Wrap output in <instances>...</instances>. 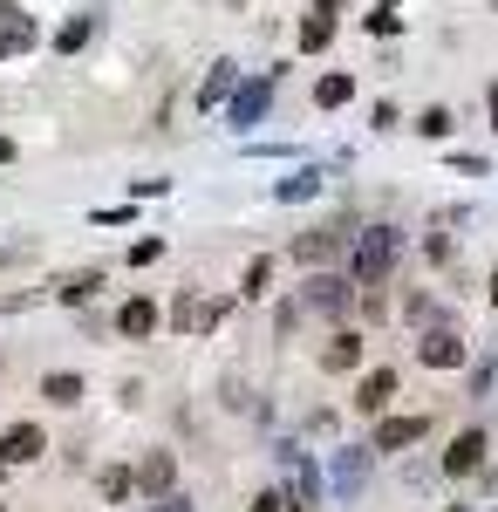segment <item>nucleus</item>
Masks as SVG:
<instances>
[{
    "label": "nucleus",
    "mask_w": 498,
    "mask_h": 512,
    "mask_svg": "<svg viewBox=\"0 0 498 512\" xmlns=\"http://www.w3.org/2000/svg\"><path fill=\"white\" fill-rule=\"evenodd\" d=\"M89 35H96V21H89V14H69V21L55 28V55H76Z\"/></svg>",
    "instance_id": "nucleus-25"
},
{
    "label": "nucleus",
    "mask_w": 498,
    "mask_h": 512,
    "mask_svg": "<svg viewBox=\"0 0 498 512\" xmlns=\"http://www.w3.org/2000/svg\"><path fill=\"white\" fill-rule=\"evenodd\" d=\"M451 130H458V117H451L444 103H430V110H423V117H417V137H430V144H444Z\"/></svg>",
    "instance_id": "nucleus-27"
},
{
    "label": "nucleus",
    "mask_w": 498,
    "mask_h": 512,
    "mask_svg": "<svg viewBox=\"0 0 498 512\" xmlns=\"http://www.w3.org/2000/svg\"><path fill=\"white\" fill-rule=\"evenodd\" d=\"M464 355H471V342H464L458 321H423V335H417L423 369H464Z\"/></svg>",
    "instance_id": "nucleus-4"
},
{
    "label": "nucleus",
    "mask_w": 498,
    "mask_h": 512,
    "mask_svg": "<svg viewBox=\"0 0 498 512\" xmlns=\"http://www.w3.org/2000/svg\"><path fill=\"white\" fill-rule=\"evenodd\" d=\"M151 260H164V239H137L130 246V267H151Z\"/></svg>",
    "instance_id": "nucleus-28"
},
{
    "label": "nucleus",
    "mask_w": 498,
    "mask_h": 512,
    "mask_svg": "<svg viewBox=\"0 0 498 512\" xmlns=\"http://www.w3.org/2000/svg\"><path fill=\"white\" fill-rule=\"evenodd\" d=\"M294 308H301V315H321V321H342L348 308H355V280H342V274H335V267H328V274L314 267Z\"/></svg>",
    "instance_id": "nucleus-3"
},
{
    "label": "nucleus",
    "mask_w": 498,
    "mask_h": 512,
    "mask_svg": "<svg viewBox=\"0 0 498 512\" xmlns=\"http://www.w3.org/2000/svg\"><path fill=\"white\" fill-rule=\"evenodd\" d=\"M335 28H342V21H335V14H328V7H314V14H307L301 21V55H321V48H328V41H335Z\"/></svg>",
    "instance_id": "nucleus-19"
},
{
    "label": "nucleus",
    "mask_w": 498,
    "mask_h": 512,
    "mask_svg": "<svg viewBox=\"0 0 498 512\" xmlns=\"http://www.w3.org/2000/svg\"><path fill=\"white\" fill-rule=\"evenodd\" d=\"M41 451H48L41 424H7V431H0V465H35Z\"/></svg>",
    "instance_id": "nucleus-13"
},
{
    "label": "nucleus",
    "mask_w": 498,
    "mask_h": 512,
    "mask_svg": "<svg viewBox=\"0 0 498 512\" xmlns=\"http://www.w3.org/2000/svg\"><path fill=\"white\" fill-rule=\"evenodd\" d=\"M342 246H348V226H314V233L294 239V260H301V267H335Z\"/></svg>",
    "instance_id": "nucleus-9"
},
{
    "label": "nucleus",
    "mask_w": 498,
    "mask_h": 512,
    "mask_svg": "<svg viewBox=\"0 0 498 512\" xmlns=\"http://www.w3.org/2000/svg\"><path fill=\"white\" fill-rule=\"evenodd\" d=\"M362 35H403V7H396V0H383V7H369V14H362Z\"/></svg>",
    "instance_id": "nucleus-23"
},
{
    "label": "nucleus",
    "mask_w": 498,
    "mask_h": 512,
    "mask_svg": "<svg viewBox=\"0 0 498 512\" xmlns=\"http://www.w3.org/2000/svg\"><path fill=\"white\" fill-rule=\"evenodd\" d=\"M485 451H492V437H485V431H458V437H451V451H444V478H478V472H485Z\"/></svg>",
    "instance_id": "nucleus-10"
},
{
    "label": "nucleus",
    "mask_w": 498,
    "mask_h": 512,
    "mask_svg": "<svg viewBox=\"0 0 498 512\" xmlns=\"http://www.w3.org/2000/svg\"><path fill=\"white\" fill-rule=\"evenodd\" d=\"M232 89H239V62H212V69H205V82H198V110H205V117H212V110H219V103H226Z\"/></svg>",
    "instance_id": "nucleus-15"
},
{
    "label": "nucleus",
    "mask_w": 498,
    "mask_h": 512,
    "mask_svg": "<svg viewBox=\"0 0 498 512\" xmlns=\"http://www.w3.org/2000/svg\"><path fill=\"white\" fill-rule=\"evenodd\" d=\"M362 349H369V342H362L355 328H335V335H328V349H321V369H328V376H342V369H362Z\"/></svg>",
    "instance_id": "nucleus-16"
},
{
    "label": "nucleus",
    "mask_w": 498,
    "mask_h": 512,
    "mask_svg": "<svg viewBox=\"0 0 498 512\" xmlns=\"http://www.w3.org/2000/svg\"><path fill=\"white\" fill-rule=\"evenodd\" d=\"M0 512H7V506H0Z\"/></svg>",
    "instance_id": "nucleus-41"
},
{
    "label": "nucleus",
    "mask_w": 498,
    "mask_h": 512,
    "mask_svg": "<svg viewBox=\"0 0 498 512\" xmlns=\"http://www.w3.org/2000/svg\"><path fill=\"white\" fill-rule=\"evenodd\" d=\"M96 287H103V274L89 267V274H69V280H62V287H55V301H62V308H82V301H89Z\"/></svg>",
    "instance_id": "nucleus-26"
},
{
    "label": "nucleus",
    "mask_w": 498,
    "mask_h": 512,
    "mask_svg": "<svg viewBox=\"0 0 498 512\" xmlns=\"http://www.w3.org/2000/svg\"><path fill=\"white\" fill-rule=\"evenodd\" d=\"M430 437V417H376V437H369V451H410V444H423Z\"/></svg>",
    "instance_id": "nucleus-11"
},
{
    "label": "nucleus",
    "mask_w": 498,
    "mask_h": 512,
    "mask_svg": "<svg viewBox=\"0 0 498 512\" xmlns=\"http://www.w3.org/2000/svg\"><path fill=\"white\" fill-rule=\"evenodd\" d=\"M157 328H164V308H157L151 294H130V301L116 308V335H123V342H151Z\"/></svg>",
    "instance_id": "nucleus-8"
},
{
    "label": "nucleus",
    "mask_w": 498,
    "mask_h": 512,
    "mask_svg": "<svg viewBox=\"0 0 498 512\" xmlns=\"http://www.w3.org/2000/svg\"><path fill=\"white\" fill-rule=\"evenodd\" d=\"M492 390H498V362H485V369L471 376V396H492Z\"/></svg>",
    "instance_id": "nucleus-30"
},
{
    "label": "nucleus",
    "mask_w": 498,
    "mask_h": 512,
    "mask_svg": "<svg viewBox=\"0 0 498 512\" xmlns=\"http://www.w3.org/2000/svg\"><path fill=\"white\" fill-rule=\"evenodd\" d=\"M369 444H342V451H328V478H335V499H355L362 485H369Z\"/></svg>",
    "instance_id": "nucleus-7"
},
{
    "label": "nucleus",
    "mask_w": 498,
    "mask_h": 512,
    "mask_svg": "<svg viewBox=\"0 0 498 512\" xmlns=\"http://www.w3.org/2000/svg\"><path fill=\"white\" fill-rule=\"evenodd\" d=\"M273 472H280V499H287V512H321L328 485H321V465H314L307 444L280 437V444H273Z\"/></svg>",
    "instance_id": "nucleus-1"
},
{
    "label": "nucleus",
    "mask_w": 498,
    "mask_h": 512,
    "mask_svg": "<svg viewBox=\"0 0 498 512\" xmlns=\"http://www.w3.org/2000/svg\"><path fill=\"white\" fill-rule=\"evenodd\" d=\"M226 7H232V14H239V7H246V0H226Z\"/></svg>",
    "instance_id": "nucleus-38"
},
{
    "label": "nucleus",
    "mask_w": 498,
    "mask_h": 512,
    "mask_svg": "<svg viewBox=\"0 0 498 512\" xmlns=\"http://www.w3.org/2000/svg\"><path fill=\"white\" fill-rule=\"evenodd\" d=\"M321 178H328V171H314V164L294 171V178H280V185H273V205H301V198H314V192H321Z\"/></svg>",
    "instance_id": "nucleus-20"
},
{
    "label": "nucleus",
    "mask_w": 498,
    "mask_h": 512,
    "mask_svg": "<svg viewBox=\"0 0 498 512\" xmlns=\"http://www.w3.org/2000/svg\"><path fill=\"white\" fill-rule=\"evenodd\" d=\"M485 110H492V130H498V82L485 89Z\"/></svg>",
    "instance_id": "nucleus-34"
},
{
    "label": "nucleus",
    "mask_w": 498,
    "mask_h": 512,
    "mask_svg": "<svg viewBox=\"0 0 498 512\" xmlns=\"http://www.w3.org/2000/svg\"><path fill=\"white\" fill-rule=\"evenodd\" d=\"M137 492H151V499L178 492V458H171V451H151V458L137 465Z\"/></svg>",
    "instance_id": "nucleus-17"
},
{
    "label": "nucleus",
    "mask_w": 498,
    "mask_h": 512,
    "mask_svg": "<svg viewBox=\"0 0 498 512\" xmlns=\"http://www.w3.org/2000/svg\"><path fill=\"white\" fill-rule=\"evenodd\" d=\"M273 89H280V69H267V76H253V82H239V89L226 96V123H232V130H253V123L267 117Z\"/></svg>",
    "instance_id": "nucleus-5"
},
{
    "label": "nucleus",
    "mask_w": 498,
    "mask_h": 512,
    "mask_svg": "<svg viewBox=\"0 0 498 512\" xmlns=\"http://www.w3.org/2000/svg\"><path fill=\"white\" fill-rule=\"evenodd\" d=\"M492 7H498V0H492Z\"/></svg>",
    "instance_id": "nucleus-40"
},
{
    "label": "nucleus",
    "mask_w": 498,
    "mask_h": 512,
    "mask_svg": "<svg viewBox=\"0 0 498 512\" xmlns=\"http://www.w3.org/2000/svg\"><path fill=\"white\" fill-rule=\"evenodd\" d=\"M423 253H430V260L444 267V260H451V233H430V239H423Z\"/></svg>",
    "instance_id": "nucleus-31"
},
{
    "label": "nucleus",
    "mask_w": 498,
    "mask_h": 512,
    "mask_svg": "<svg viewBox=\"0 0 498 512\" xmlns=\"http://www.w3.org/2000/svg\"><path fill=\"white\" fill-rule=\"evenodd\" d=\"M246 512H287V499H280V492H260V499H253Z\"/></svg>",
    "instance_id": "nucleus-32"
},
{
    "label": "nucleus",
    "mask_w": 498,
    "mask_h": 512,
    "mask_svg": "<svg viewBox=\"0 0 498 512\" xmlns=\"http://www.w3.org/2000/svg\"><path fill=\"white\" fill-rule=\"evenodd\" d=\"M314 7H328V14H342V7H348V0H314Z\"/></svg>",
    "instance_id": "nucleus-36"
},
{
    "label": "nucleus",
    "mask_w": 498,
    "mask_h": 512,
    "mask_svg": "<svg viewBox=\"0 0 498 512\" xmlns=\"http://www.w3.org/2000/svg\"><path fill=\"white\" fill-rule=\"evenodd\" d=\"M348 96H355V76H342V69H335V76H321V82H314V110H342Z\"/></svg>",
    "instance_id": "nucleus-21"
},
{
    "label": "nucleus",
    "mask_w": 498,
    "mask_h": 512,
    "mask_svg": "<svg viewBox=\"0 0 498 512\" xmlns=\"http://www.w3.org/2000/svg\"><path fill=\"white\" fill-rule=\"evenodd\" d=\"M348 239H355L348 280H355V287H383L389 267H396V253H403V233H396V226H362V233H348Z\"/></svg>",
    "instance_id": "nucleus-2"
},
{
    "label": "nucleus",
    "mask_w": 498,
    "mask_h": 512,
    "mask_svg": "<svg viewBox=\"0 0 498 512\" xmlns=\"http://www.w3.org/2000/svg\"><path fill=\"white\" fill-rule=\"evenodd\" d=\"M362 315H369V321L389 315V294H383V287H362Z\"/></svg>",
    "instance_id": "nucleus-29"
},
{
    "label": "nucleus",
    "mask_w": 498,
    "mask_h": 512,
    "mask_svg": "<svg viewBox=\"0 0 498 512\" xmlns=\"http://www.w3.org/2000/svg\"><path fill=\"white\" fill-rule=\"evenodd\" d=\"M492 308H498V274H492Z\"/></svg>",
    "instance_id": "nucleus-37"
},
{
    "label": "nucleus",
    "mask_w": 498,
    "mask_h": 512,
    "mask_svg": "<svg viewBox=\"0 0 498 512\" xmlns=\"http://www.w3.org/2000/svg\"><path fill=\"white\" fill-rule=\"evenodd\" d=\"M451 512H464V506H451Z\"/></svg>",
    "instance_id": "nucleus-39"
},
{
    "label": "nucleus",
    "mask_w": 498,
    "mask_h": 512,
    "mask_svg": "<svg viewBox=\"0 0 498 512\" xmlns=\"http://www.w3.org/2000/svg\"><path fill=\"white\" fill-rule=\"evenodd\" d=\"M389 403H396V369H369V376L355 383V410H362V417H383Z\"/></svg>",
    "instance_id": "nucleus-14"
},
{
    "label": "nucleus",
    "mask_w": 498,
    "mask_h": 512,
    "mask_svg": "<svg viewBox=\"0 0 498 512\" xmlns=\"http://www.w3.org/2000/svg\"><path fill=\"white\" fill-rule=\"evenodd\" d=\"M219 321H226V301H219V294H198V287H185V294L171 301V328H178V335H212Z\"/></svg>",
    "instance_id": "nucleus-6"
},
{
    "label": "nucleus",
    "mask_w": 498,
    "mask_h": 512,
    "mask_svg": "<svg viewBox=\"0 0 498 512\" xmlns=\"http://www.w3.org/2000/svg\"><path fill=\"white\" fill-rule=\"evenodd\" d=\"M35 41H41L35 14H28V7H14V0H0V55H28Z\"/></svg>",
    "instance_id": "nucleus-12"
},
{
    "label": "nucleus",
    "mask_w": 498,
    "mask_h": 512,
    "mask_svg": "<svg viewBox=\"0 0 498 512\" xmlns=\"http://www.w3.org/2000/svg\"><path fill=\"white\" fill-rule=\"evenodd\" d=\"M96 492H103V506H123V499L137 492V472H123V465H103V478H96Z\"/></svg>",
    "instance_id": "nucleus-22"
},
{
    "label": "nucleus",
    "mask_w": 498,
    "mask_h": 512,
    "mask_svg": "<svg viewBox=\"0 0 498 512\" xmlns=\"http://www.w3.org/2000/svg\"><path fill=\"white\" fill-rule=\"evenodd\" d=\"M151 512H192V499H178V492H164V499H157Z\"/></svg>",
    "instance_id": "nucleus-33"
},
{
    "label": "nucleus",
    "mask_w": 498,
    "mask_h": 512,
    "mask_svg": "<svg viewBox=\"0 0 498 512\" xmlns=\"http://www.w3.org/2000/svg\"><path fill=\"white\" fill-rule=\"evenodd\" d=\"M0 164H14V137H0Z\"/></svg>",
    "instance_id": "nucleus-35"
},
{
    "label": "nucleus",
    "mask_w": 498,
    "mask_h": 512,
    "mask_svg": "<svg viewBox=\"0 0 498 512\" xmlns=\"http://www.w3.org/2000/svg\"><path fill=\"white\" fill-rule=\"evenodd\" d=\"M239 294H246V301L273 294V260H267V253H253V260H246V280H239Z\"/></svg>",
    "instance_id": "nucleus-24"
},
{
    "label": "nucleus",
    "mask_w": 498,
    "mask_h": 512,
    "mask_svg": "<svg viewBox=\"0 0 498 512\" xmlns=\"http://www.w3.org/2000/svg\"><path fill=\"white\" fill-rule=\"evenodd\" d=\"M41 396H48L55 410H76L82 403V376L76 369H48V376H41Z\"/></svg>",
    "instance_id": "nucleus-18"
}]
</instances>
